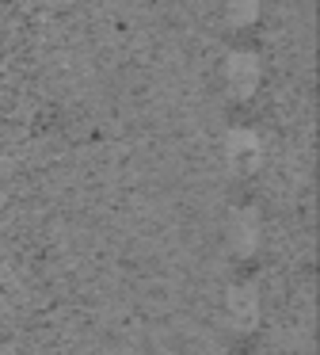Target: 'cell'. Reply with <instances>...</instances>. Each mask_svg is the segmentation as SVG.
I'll list each match as a JSON object with an SVG mask.
<instances>
[{"instance_id": "cell-1", "label": "cell", "mask_w": 320, "mask_h": 355, "mask_svg": "<svg viewBox=\"0 0 320 355\" xmlns=\"http://www.w3.org/2000/svg\"><path fill=\"white\" fill-rule=\"evenodd\" d=\"M225 85L233 88L236 96H251L259 85V62L256 54H248V50H236V54H229L225 62Z\"/></svg>"}, {"instance_id": "cell-4", "label": "cell", "mask_w": 320, "mask_h": 355, "mask_svg": "<svg viewBox=\"0 0 320 355\" xmlns=\"http://www.w3.org/2000/svg\"><path fill=\"white\" fill-rule=\"evenodd\" d=\"M256 241H259V218L251 214V210H240V214H236V222H233V245H236V252H251V248H256Z\"/></svg>"}, {"instance_id": "cell-2", "label": "cell", "mask_w": 320, "mask_h": 355, "mask_svg": "<svg viewBox=\"0 0 320 355\" xmlns=\"http://www.w3.org/2000/svg\"><path fill=\"white\" fill-rule=\"evenodd\" d=\"M225 313H229V324H233L236 332L256 329V321H259L256 291H251V286H233V291H229V298H225Z\"/></svg>"}, {"instance_id": "cell-3", "label": "cell", "mask_w": 320, "mask_h": 355, "mask_svg": "<svg viewBox=\"0 0 320 355\" xmlns=\"http://www.w3.org/2000/svg\"><path fill=\"white\" fill-rule=\"evenodd\" d=\"M229 161L240 172L259 168V161H263V138L256 130H233L229 134Z\"/></svg>"}]
</instances>
